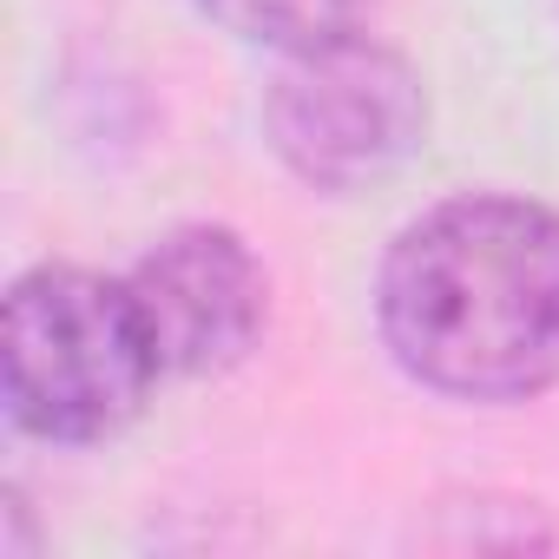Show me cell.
<instances>
[{
	"instance_id": "6da1fadb",
	"label": "cell",
	"mask_w": 559,
	"mask_h": 559,
	"mask_svg": "<svg viewBox=\"0 0 559 559\" xmlns=\"http://www.w3.org/2000/svg\"><path fill=\"white\" fill-rule=\"evenodd\" d=\"M376 330L395 369L448 402H533L559 382V211L461 191L408 217L376 270Z\"/></svg>"
},
{
	"instance_id": "7a4b0ae2",
	"label": "cell",
	"mask_w": 559,
	"mask_h": 559,
	"mask_svg": "<svg viewBox=\"0 0 559 559\" xmlns=\"http://www.w3.org/2000/svg\"><path fill=\"white\" fill-rule=\"evenodd\" d=\"M165 356L126 276L86 263H34L0 304V402L8 421L47 448H99L126 435Z\"/></svg>"
},
{
	"instance_id": "3957f363",
	"label": "cell",
	"mask_w": 559,
	"mask_h": 559,
	"mask_svg": "<svg viewBox=\"0 0 559 559\" xmlns=\"http://www.w3.org/2000/svg\"><path fill=\"white\" fill-rule=\"evenodd\" d=\"M263 139L297 185L356 198L428 145V86L408 53L369 34L276 53L263 86Z\"/></svg>"
},
{
	"instance_id": "277c9868",
	"label": "cell",
	"mask_w": 559,
	"mask_h": 559,
	"mask_svg": "<svg viewBox=\"0 0 559 559\" xmlns=\"http://www.w3.org/2000/svg\"><path fill=\"white\" fill-rule=\"evenodd\" d=\"M126 284L152 323V343L165 356V376H224L237 369L270 317V276L257 250L230 224H178L165 230Z\"/></svg>"
},
{
	"instance_id": "5b68a950",
	"label": "cell",
	"mask_w": 559,
	"mask_h": 559,
	"mask_svg": "<svg viewBox=\"0 0 559 559\" xmlns=\"http://www.w3.org/2000/svg\"><path fill=\"white\" fill-rule=\"evenodd\" d=\"M198 8L270 53H297V47H323L343 34H362V21L376 14V0H198Z\"/></svg>"
}]
</instances>
